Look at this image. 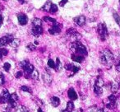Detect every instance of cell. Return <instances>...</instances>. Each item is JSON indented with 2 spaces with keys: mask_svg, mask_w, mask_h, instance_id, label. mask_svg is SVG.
I'll list each match as a JSON object with an SVG mask.
<instances>
[{
  "mask_svg": "<svg viewBox=\"0 0 120 112\" xmlns=\"http://www.w3.org/2000/svg\"><path fill=\"white\" fill-rule=\"evenodd\" d=\"M4 1H8V0H4Z\"/></svg>",
  "mask_w": 120,
  "mask_h": 112,
  "instance_id": "54",
  "label": "cell"
},
{
  "mask_svg": "<svg viewBox=\"0 0 120 112\" xmlns=\"http://www.w3.org/2000/svg\"><path fill=\"white\" fill-rule=\"evenodd\" d=\"M113 18H114L115 22H117V24H118L120 27V16L117 13H113Z\"/></svg>",
  "mask_w": 120,
  "mask_h": 112,
  "instance_id": "33",
  "label": "cell"
},
{
  "mask_svg": "<svg viewBox=\"0 0 120 112\" xmlns=\"http://www.w3.org/2000/svg\"><path fill=\"white\" fill-rule=\"evenodd\" d=\"M115 69H116L117 72L120 73V59H118V62L115 64Z\"/></svg>",
  "mask_w": 120,
  "mask_h": 112,
  "instance_id": "42",
  "label": "cell"
},
{
  "mask_svg": "<svg viewBox=\"0 0 120 112\" xmlns=\"http://www.w3.org/2000/svg\"><path fill=\"white\" fill-rule=\"evenodd\" d=\"M3 56H4V55H3L2 54H1V52H0V60H1V59H3Z\"/></svg>",
  "mask_w": 120,
  "mask_h": 112,
  "instance_id": "49",
  "label": "cell"
},
{
  "mask_svg": "<svg viewBox=\"0 0 120 112\" xmlns=\"http://www.w3.org/2000/svg\"><path fill=\"white\" fill-rule=\"evenodd\" d=\"M105 105H106V107L108 109H114V108H116V106H117V102L109 101V103L105 104Z\"/></svg>",
  "mask_w": 120,
  "mask_h": 112,
  "instance_id": "27",
  "label": "cell"
},
{
  "mask_svg": "<svg viewBox=\"0 0 120 112\" xmlns=\"http://www.w3.org/2000/svg\"><path fill=\"white\" fill-rule=\"evenodd\" d=\"M39 77H40V74H39V72L37 69H34L33 72L30 73V78H32L33 80H39Z\"/></svg>",
  "mask_w": 120,
  "mask_h": 112,
  "instance_id": "24",
  "label": "cell"
},
{
  "mask_svg": "<svg viewBox=\"0 0 120 112\" xmlns=\"http://www.w3.org/2000/svg\"><path fill=\"white\" fill-rule=\"evenodd\" d=\"M43 32L44 29L42 27H32V28L30 29V33L35 37H39L43 34Z\"/></svg>",
  "mask_w": 120,
  "mask_h": 112,
  "instance_id": "8",
  "label": "cell"
},
{
  "mask_svg": "<svg viewBox=\"0 0 120 112\" xmlns=\"http://www.w3.org/2000/svg\"><path fill=\"white\" fill-rule=\"evenodd\" d=\"M38 112H44V111H43V110L40 107V108L38 109Z\"/></svg>",
  "mask_w": 120,
  "mask_h": 112,
  "instance_id": "47",
  "label": "cell"
},
{
  "mask_svg": "<svg viewBox=\"0 0 120 112\" xmlns=\"http://www.w3.org/2000/svg\"><path fill=\"white\" fill-rule=\"evenodd\" d=\"M95 85L98 86V87H104V85H105V82H104V80L102 79V77H96L95 82Z\"/></svg>",
  "mask_w": 120,
  "mask_h": 112,
  "instance_id": "23",
  "label": "cell"
},
{
  "mask_svg": "<svg viewBox=\"0 0 120 112\" xmlns=\"http://www.w3.org/2000/svg\"><path fill=\"white\" fill-rule=\"evenodd\" d=\"M17 20H18V23L21 26H25L28 22V17L24 13H18L17 14Z\"/></svg>",
  "mask_w": 120,
  "mask_h": 112,
  "instance_id": "10",
  "label": "cell"
},
{
  "mask_svg": "<svg viewBox=\"0 0 120 112\" xmlns=\"http://www.w3.org/2000/svg\"><path fill=\"white\" fill-rule=\"evenodd\" d=\"M15 112H30V110L25 105H17V106L15 108Z\"/></svg>",
  "mask_w": 120,
  "mask_h": 112,
  "instance_id": "17",
  "label": "cell"
},
{
  "mask_svg": "<svg viewBox=\"0 0 120 112\" xmlns=\"http://www.w3.org/2000/svg\"><path fill=\"white\" fill-rule=\"evenodd\" d=\"M68 96L69 99H70L71 100H76L78 98L77 92H76V91L74 90V88H72V87L68 89Z\"/></svg>",
  "mask_w": 120,
  "mask_h": 112,
  "instance_id": "14",
  "label": "cell"
},
{
  "mask_svg": "<svg viewBox=\"0 0 120 112\" xmlns=\"http://www.w3.org/2000/svg\"><path fill=\"white\" fill-rule=\"evenodd\" d=\"M50 103L53 107H58L60 105V99L58 97H52L50 98Z\"/></svg>",
  "mask_w": 120,
  "mask_h": 112,
  "instance_id": "16",
  "label": "cell"
},
{
  "mask_svg": "<svg viewBox=\"0 0 120 112\" xmlns=\"http://www.w3.org/2000/svg\"><path fill=\"white\" fill-rule=\"evenodd\" d=\"M100 54H101L102 55H104V57L106 59L107 61H108L109 64H111V63L113 62V60L114 59L113 53H112L109 49H105L104 50H102Z\"/></svg>",
  "mask_w": 120,
  "mask_h": 112,
  "instance_id": "4",
  "label": "cell"
},
{
  "mask_svg": "<svg viewBox=\"0 0 120 112\" xmlns=\"http://www.w3.org/2000/svg\"><path fill=\"white\" fill-rule=\"evenodd\" d=\"M73 66H74V64H66L65 66H64V69H65L66 70L71 71V72H72V69H73Z\"/></svg>",
  "mask_w": 120,
  "mask_h": 112,
  "instance_id": "34",
  "label": "cell"
},
{
  "mask_svg": "<svg viewBox=\"0 0 120 112\" xmlns=\"http://www.w3.org/2000/svg\"><path fill=\"white\" fill-rule=\"evenodd\" d=\"M70 50L72 52H74V54H77L82 55V56H86L87 54H88L86 46L79 40L73 41L72 43H71Z\"/></svg>",
  "mask_w": 120,
  "mask_h": 112,
  "instance_id": "1",
  "label": "cell"
},
{
  "mask_svg": "<svg viewBox=\"0 0 120 112\" xmlns=\"http://www.w3.org/2000/svg\"><path fill=\"white\" fill-rule=\"evenodd\" d=\"M77 112H83V110L82 108H80L79 110H77Z\"/></svg>",
  "mask_w": 120,
  "mask_h": 112,
  "instance_id": "48",
  "label": "cell"
},
{
  "mask_svg": "<svg viewBox=\"0 0 120 112\" xmlns=\"http://www.w3.org/2000/svg\"><path fill=\"white\" fill-rule=\"evenodd\" d=\"M43 21H45V22H50V23H53V24L57 22L54 18H52V17H48V16H45V17H43Z\"/></svg>",
  "mask_w": 120,
  "mask_h": 112,
  "instance_id": "25",
  "label": "cell"
},
{
  "mask_svg": "<svg viewBox=\"0 0 120 112\" xmlns=\"http://www.w3.org/2000/svg\"><path fill=\"white\" fill-rule=\"evenodd\" d=\"M81 69V68L80 67H78V66H76V65H74L73 66V69H72V74H75V73H77V72H78L79 70Z\"/></svg>",
  "mask_w": 120,
  "mask_h": 112,
  "instance_id": "40",
  "label": "cell"
},
{
  "mask_svg": "<svg viewBox=\"0 0 120 112\" xmlns=\"http://www.w3.org/2000/svg\"><path fill=\"white\" fill-rule=\"evenodd\" d=\"M61 29H62V26L58 22H56V23L53 24V26L49 29L48 31L50 35H58L61 32Z\"/></svg>",
  "mask_w": 120,
  "mask_h": 112,
  "instance_id": "5",
  "label": "cell"
},
{
  "mask_svg": "<svg viewBox=\"0 0 120 112\" xmlns=\"http://www.w3.org/2000/svg\"><path fill=\"white\" fill-rule=\"evenodd\" d=\"M116 100H117V98H116V97H115V95L113 93H112L111 95L109 96V97H108V100H109V101H110V102H116Z\"/></svg>",
  "mask_w": 120,
  "mask_h": 112,
  "instance_id": "32",
  "label": "cell"
},
{
  "mask_svg": "<svg viewBox=\"0 0 120 112\" xmlns=\"http://www.w3.org/2000/svg\"><path fill=\"white\" fill-rule=\"evenodd\" d=\"M97 33H98L99 37H100L101 41H105L108 38L109 31H108V29H107L106 25L104 22L100 23L97 26Z\"/></svg>",
  "mask_w": 120,
  "mask_h": 112,
  "instance_id": "2",
  "label": "cell"
},
{
  "mask_svg": "<svg viewBox=\"0 0 120 112\" xmlns=\"http://www.w3.org/2000/svg\"><path fill=\"white\" fill-rule=\"evenodd\" d=\"M4 112H10V111H4Z\"/></svg>",
  "mask_w": 120,
  "mask_h": 112,
  "instance_id": "53",
  "label": "cell"
},
{
  "mask_svg": "<svg viewBox=\"0 0 120 112\" xmlns=\"http://www.w3.org/2000/svg\"><path fill=\"white\" fill-rule=\"evenodd\" d=\"M118 2H119V6H120V0H118Z\"/></svg>",
  "mask_w": 120,
  "mask_h": 112,
  "instance_id": "52",
  "label": "cell"
},
{
  "mask_svg": "<svg viewBox=\"0 0 120 112\" xmlns=\"http://www.w3.org/2000/svg\"><path fill=\"white\" fill-rule=\"evenodd\" d=\"M14 38V36L12 35H10V34H8L5 36H3L2 38H0V48L4 45H9V43L11 42V40Z\"/></svg>",
  "mask_w": 120,
  "mask_h": 112,
  "instance_id": "6",
  "label": "cell"
},
{
  "mask_svg": "<svg viewBox=\"0 0 120 112\" xmlns=\"http://www.w3.org/2000/svg\"><path fill=\"white\" fill-rule=\"evenodd\" d=\"M23 74L24 73H23V72H22V71H18V72L15 74L16 78H20V77H22V76H23Z\"/></svg>",
  "mask_w": 120,
  "mask_h": 112,
  "instance_id": "43",
  "label": "cell"
},
{
  "mask_svg": "<svg viewBox=\"0 0 120 112\" xmlns=\"http://www.w3.org/2000/svg\"><path fill=\"white\" fill-rule=\"evenodd\" d=\"M0 52H1V54H2L4 56H6V55H8V50L5 48H0Z\"/></svg>",
  "mask_w": 120,
  "mask_h": 112,
  "instance_id": "38",
  "label": "cell"
},
{
  "mask_svg": "<svg viewBox=\"0 0 120 112\" xmlns=\"http://www.w3.org/2000/svg\"><path fill=\"white\" fill-rule=\"evenodd\" d=\"M20 89L22 91H23V92H28V93H30V94L32 93L31 88H30V87H27V86H22V87H20Z\"/></svg>",
  "mask_w": 120,
  "mask_h": 112,
  "instance_id": "28",
  "label": "cell"
},
{
  "mask_svg": "<svg viewBox=\"0 0 120 112\" xmlns=\"http://www.w3.org/2000/svg\"><path fill=\"white\" fill-rule=\"evenodd\" d=\"M5 82V78H4V76L2 73H0V86H2Z\"/></svg>",
  "mask_w": 120,
  "mask_h": 112,
  "instance_id": "39",
  "label": "cell"
},
{
  "mask_svg": "<svg viewBox=\"0 0 120 112\" xmlns=\"http://www.w3.org/2000/svg\"><path fill=\"white\" fill-rule=\"evenodd\" d=\"M66 34H67V35L70 36L71 38L73 40V41L79 40L81 39V37H82V35L77 32V31L76 30V29L72 28H72H69L68 30L66 31Z\"/></svg>",
  "mask_w": 120,
  "mask_h": 112,
  "instance_id": "3",
  "label": "cell"
},
{
  "mask_svg": "<svg viewBox=\"0 0 120 112\" xmlns=\"http://www.w3.org/2000/svg\"><path fill=\"white\" fill-rule=\"evenodd\" d=\"M99 108L97 106H91L90 108H89L88 112H98Z\"/></svg>",
  "mask_w": 120,
  "mask_h": 112,
  "instance_id": "41",
  "label": "cell"
},
{
  "mask_svg": "<svg viewBox=\"0 0 120 112\" xmlns=\"http://www.w3.org/2000/svg\"><path fill=\"white\" fill-rule=\"evenodd\" d=\"M0 103H1V95H0Z\"/></svg>",
  "mask_w": 120,
  "mask_h": 112,
  "instance_id": "51",
  "label": "cell"
},
{
  "mask_svg": "<svg viewBox=\"0 0 120 112\" xmlns=\"http://www.w3.org/2000/svg\"><path fill=\"white\" fill-rule=\"evenodd\" d=\"M22 69H23V71H24V73H25L26 75H30V73H31L34 71L35 68H34V66L32 65L31 64H28L26 66V67H24Z\"/></svg>",
  "mask_w": 120,
  "mask_h": 112,
  "instance_id": "15",
  "label": "cell"
},
{
  "mask_svg": "<svg viewBox=\"0 0 120 112\" xmlns=\"http://www.w3.org/2000/svg\"><path fill=\"white\" fill-rule=\"evenodd\" d=\"M42 22H43V20H41L40 18H38V17H35L31 21L33 27H42Z\"/></svg>",
  "mask_w": 120,
  "mask_h": 112,
  "instance_id": "18",
  "label": "cell"
},
{
  "mask_svg": "<svg viewBox=\"0 0 120 112\" xmlns=\"http://www.w3.org/2000/svg\"><path fill=\"white\" fill-rule=\"evenodd\" d=\"M73 21L77 26H79V27H83V26L85 25V23H86V18L85 16L79 15V16H77V17H74Z\"/></svg>",
  "mask_w": 120,
  "mask_h": 112,
  "instance_id": "9",
  "label": "cell"
},
{
  "mask_svg": "<svg viewBox=\"0 0 120 112\" xmlns=\"http://www.w3.org/2000/svg\"><path fill=\"white\" fill-rule=\"evenodd\" d=\"M2 23H3V17H2V15L0 14V26L2 25Z\"/></svg>",
  "mask_w": 120,
  "mask_h": 112,
  "instance_id": "46",
  "label": "cell"
},
{
  "mask_svg": "<svg viewBox=\"0 0 120 112\" xmlns=\"http://www.w3.org/2000/svg\"><path fill=\"white\" fill-rule=\"evenodd\" d=\"M58 6L56 5V4H52L51 5V8H50V10H49V12H51V13H56L57 12H58Z\"/></svg>",
  "mask_w": 120,
  "mask_h": 112,
  "instance_id": "29",
  "label": "cell"
},
{
  "mask_svg": "<svg viewBox=\"0 0 120 112\" xmlns=\"http://www.w3.org/2000/svg\"><path fill=\"white\" fill-rule=\"evenodd\" d=\"M38 44H39V43H38V41H35V45H37Z\"/></svg>",
  "mask_w": 120,
  "mask_h": 112,
  "instance_id": "50",
  "label": "cell"
},
{
  "mask_svg": "<svg viewBox=\"0 0 120 112\" xmlns=\"http://www.w3.org/2000/svg\"><path fill=\"white\" fill-rule=\"evenodd\" d=\"M93 90H94V92L96 96H100L102 95L103 93V88L100 87H98V86L95 85L94 84V87H93Z\"/></svg>",
  "mask_w": 120,
  "mask_h": 112,
  "instance_id": "21",
  "label": "cell"
},
{
  "mask_svg": "<svg viewBox=\"0 0 120 112\" xmlns=\"http://www.w3.org/2000/svg\"><path fill=\"white\" fill-rule=\"evenodd\" d=\"M4 69L6 71V72H9L11 69V64H9V63H5V64H4Z\"/></svg>",
  "mask_w": 120,
  "mask_h": 112,
  "instance_id": "35",
  "label": "cell"
},
{
  "mask_svg": "<svg viewBox=\"0 0 120 112\" xmlns=\"http://www.w3.org/2000/svg\"><path fill=\"white\" fill-rule=\"evenodd\" d=\"M66 109L69 111H72L74 110V104H73V101L72 100H69L68 102L67 103V106H66Z\"/></svg>",
  "mask_w": 120,
  "mask_h": 112,
  "instance_id": "26",
  "label": "cell"
},
{
  "mask_svg": "<svg viewBox=\"0 0 120 112\" xmlns=\"http://www.w3.org/2000/svg\"><path fill=\"white\" fill-rule=\"evenodd\" d=\"M11 94L9 93V92L7 89H4L1 94V103L3 104H7L8 102V100H10Z\"/></svg>",
  "mask_w": 120,
  "mask_h": 112,
  "instance_id": "7",
  "label": "cell"
},
{
  "mask_svg": "<svg viewBox=\"0 0 120 112\" xmlns=\"http://www.w3.org/2000/svg\"><path fill=\"white\" fill-rule=\"evenodd\" d=\"M55 70L56 72H61L63 69V65H62V63L60 61V59L58 58L56 59V63H55Z\"/></svg>",
  "mask_w": 120,
  "mask_h": 112,
  "instance_id": "20",
  "label": "cell"
},
{
  "mask_svg": "<svg viewBox=\"0 0 120 112\" xmlns=\"http://www.w3.org/2000/svg\"><path fill=\"white\" fill-rule=\"evenodd\" d=\"M106 87L108 90H109L112 93H116L117 92L119 89V87L117 83H114V82H109L106 85Z\"/></svg>",
  "mask_w": 120,
  "mask_h": 112,
  "instance_id": "11",
  "label": "cell"
},
{
  "mask_svg": "<svg viewBox=\"0 0 120 112\" xmlns=\"http://www.w3.org/2000/svg\"><path fill=\"white\" fill-rule=\"evenodd\" d=\"M0 27H1V26H0Z\"/></svg>",
  "mask_w": 120,
  "mask_h": 112,
  "instance_id": "55",
  "label": "cell"
},
{
  "mask_svg": "<svg viewBox=\"0 0 120 112\" xmlns=\"http://www.w3.org/2000/svg\"><path fill=\"white\" fill-rule=\"evenodd\" d=\"M71 59H72L74 62L81 64V63L84 62V60H85V56L77 54H72L71 55Z\"/></svg>",
  "mask_w": 120,
  "mask_h": 112,
  "instance_id": "12",
  "label": "cell"
},
{
  "mask_svg": "<svg viewBox=\"0 0 120 112\" xmlns=\"http://www.w3.org/2000/svg\"><path fill=\"white\" fill-rule=\"evenodd\" d=\"M51 5H52V3L50 0H48L41 8V10L44 11V12H49L50 10V8H51Z\"/></svg>",
  "mask_w": 120,
  "mask_h": 112,
  "instance_id": "19",
  "label": "cell"
},
{
  "mask_svg": "<svg viewBox=\"0 0 120 112\" xmlns=\"http://www.w3.org/2000/svg\"><path fill=\"white\" fill-rule=\"evenodd\" d=\"M26 48L28 49L30 51H34V50H35V49H36V47H35V45L33 43H29L28 45H26Z\"/></svg>",
  "mask_w": 120,
  "mask_h": 112,
  "instance_id": "31",
  "label": "cell"
},
{
  "mask_svg": "<svg viewBox=\"0 0 120 112\" xmlns=\"http://www.w3.org/2000/svg\"><path fill=\"white\" fill-rule=\"evenodd\" d=\"M68 0H61V1L59 2V6L60 7H64V6L68 3Z\"/></svg>",
  "mask_w": 120,
  "mask_h": 112,
  "instance_id": "44",
  "label": "cell"
},
{
  "mask_svg": "<svg viewBox=\"0 0 120 112\" xmlns=\"http://www.w3.org/2000/svg\"><path fill=\"white\" fill-rule=\"evenodd\" d=\"M55 62L53 60V59H49L48 60V67L50 68V69H55Z\"/></svg>",
  "mask_w": 120,
  "mask_h": 112,
  "instance_id": "30",
  "label": "cell"
},
{
  "mask_svg": "<svg viewBox=\"0 0 120 112\" xmlns=\"http://www.w3.org/2000/svg\"><path fill=\"white\" fill-rule=\"evenodd\" d=\"M28 64H30V62H29L28 59H25V60H22V62H20V66L23 69V68L26 67Z\"/></svg>",
  "mask_w": 120,
  "mask_h": 112,
  "instance_id": "36",
  "label": "cell"
},
{
  "mask_svg": "<svg viewBox=\"0 0 120 112\" xmlns=\"http://www.w3.org/2000/svg\"><path fill=\"white\" fill-rule=\"evenodd\" d=\"M10 99H11V100H14V101H17L19 98H18V96H17L16 93H12V94H11Z\"/></svg>",
  "mask_w": 120,
  "mask_h": 112,
  "instance_id": "37",
  "label": "cell"
},
{
  "mask_svg": "<svg viewBox=\"0 0 120 112\" xmlns=\"http://www.w3.org/2000/svg\"><path fill=\"white\" fill-rule=\"evenodd\" d=\"M42 80L44 81L46 85H50L52 83V81H53V77H52L51 74H49L47 73L42 74Z\"/></svg>",
  "mask_w": 120,
  "mask_h": 112,
  "instance_id": "13",
  "label": "cell"
},
{
  "mask_svg": "<svg viewBox=\"0 0 120 112\" xmlns=\"http://www.w3.org/2000/svg\"><path fill=\"white\" fill-rule=\"evenodd\" d=\"M17 1H18V3L21 4H24L26 3V0H17Z\"/></svg>",
  "mask_w": 120,
  "mask_h": 112,
  "instance_id": "45",
  "label": "cell"
},
{
  "mask_svg": "<svg viewBox=\"0 0 120 112\" xmlns=\"http://www.w3.org/2000/svg\"><path fill=\"white\" fill-rule=\"evenodd\" d=\"M19 45H20V40L17 38H13L9 43V45L12 48H17V47L19 46Z\"/></svg>",
  "mask_w": 120,
  "mask_h": 112,
  "instance_id": "22",
  "label": "cell"
}]
</instances>
